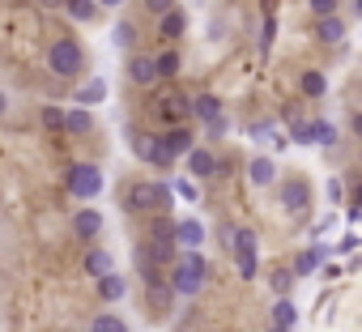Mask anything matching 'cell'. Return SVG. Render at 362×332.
<instances>
[{
  "instance_id": "cell-1",
  "label": "cell",
  "mask_w": 362,
  "mask_h": 332,
  "mask_svg": "<svg viewBox=\"0 0 362 332\" xmlns=\"http://www.w3.org/2000/svg\"><path fill=\"white\" fill-rule=\"evenodd\" d=\"M166 281H170V290L179 298H197L205 290V281H209V260L201 251H179L170 273H166Z\"/></svg>"
},
{
  "instance_id": "cell-2",
  "label": "cell",
  "mask_w": 362,
  "mask_h": 332,
  "mask_svg": "<svg viewBox=\"0 0 362 332\" xmlns=\"http://www.w3.org/2000/svg\"><path fill=\"white\" fill-rule=\"evenodd\" d=\"M124 205H128V213H162L166 205H170V188L162 184V179H136L128 192H124Z\"/></svg>"
},
{
  "instance_id": "cell-3",
  "label": "cell",
  "mask_w": 362,
  "mask_h": 332,
  "mask_svg": "<svg viewBox=\"0 0 362 332\" xmlns=\"http://www.w3.org/2000/svg\"><path fill=\"white\" fill-rule=\"evenodd\" d=\"M230 256L239 264V277L243 281H256L260 273V243H256V230H235L230 235Z\"/></svg>"
},
{
  "instance_id": "cell-4",
  "label": "cell",
  "mask_w": 362,
  "mask_h": 332,
  "mask_svg": "<svg viewBox=\"0 0 362 332\" xmlns=\"http://www.w3.org/2000/svg\"><path fill=\"white\" fill-rule=\"evenodd\" d=\"M81 64H86V52H81L77 39H56V43H52V52H47V69H52L56 77H77Z\"/></svg>"
},
{
  "instance_id": "cell-5",
  "label": "cell",
  "mask_w": 362,
  "mask_h": 332,
  "mask_svg": "<svg viewBox=\"0 0 362 332\" xmlns=\"http://www.w3.org/2000/svg\"><path fill=\"white\" fill-rule=\"evenodd\" d=\"M64 184H69V192H73L77 201H94V196L103 192V171H98L94 162H73L69 175H64Z\"/></svg>"
},
{
  "instance_id": "cell-6",
  "label": "cell",
  "mask_w": 362,
  "mask_h": 332,
  "mask_svg": "<svg viewBox=\"0 0 362 332\" xmlns=\"http://www.w3.org/2000/svg\"><path fill=\"white\" fill-rule=\"evenodd\" d=\"M277 205H281V213H290V218L307 213V209H311V184L298 179V175L281 179V184H277Z\"/></svg>"
},
{
  "instance_id": "cell-7",
  "label": "cell",
  "mask_w": 362,
  "mask_h": 332,
  "mask_svg": "<svg viewBox=\"0 0 362 332\" xmlns=\"http://www.w3.org/2000/svg\"><path fill=\"white\" fill-rule=\"evenodd\" d=\"M141 281H145V298H149V307H153L158 315L175 307V290H170V281H166V273H158V268H149V273H141Z\"/></svg>"
},
{
  "instance_id": "cell-8",
  "label": "cell",
  "mask_w": 362,
  "mask_h": 332,
  "mask_svg": "<svg viewBox=\"0 0 362 332\" xmlns=\"http://www.w3.org/2000/svg\"><path fill=\"white\" fill-rule=\"evenodd\" d=\"M175 264V243H149L145 239V247H136V268L141 273H149V268H170Z\"/></svg>"
},
{
  "instance_id": "cell-9",
  "label": "cell",
  "mask_w": 362,
  "mask_h": 332,
  "mask_svg": "<svg viewBox=\"0 0 362 332\" xmlns=\"http://www.w3.org/2000/svg\"><path fill=\"white\" fill-rule=\"evenodd\" d=\"M162 149H166V158H170V162H175V158H188V153L197 149V136H192V128H188V124L170 128V132L162 136Z\"/></svg>"
},
{
  "instance_id": "cell-10",
  "label": "cell",
  "mask_w": 362,
  "mask_h": 332,
  "mask_svg": "<svg viewBox=\"0 0 362 332\" xmlns=\"http://www.w3.org/2000/svg\"><path fill=\"white\" fill-rule=\"evenodd\" d=\"M158 115L162 119H170V128H179V124H188V115H192V98H184V94H166L162 102H158Z\"/></svg>"
},
{
  "instance_id": "cell-11",
  "label": "cell",
  "mask_w": 362,
  "mask_h": 332,
  "mask_svg": "<svg viewBox=\"0 0 362 332\" xmlns=\"http://www.w3.org/2000/svg\"><path fill=\"white\" fill-rule=\"evenodd\" d=\"M132 153H136L141 162H149V166H170V158H166V149H162V136L141 132V136L132 141Z\"/></svg>"
},
{
  "instance_id": "cell-12",
  "label": "cell",
  "mask_w": 362,
  "mask_h": 332,
  "mask_svg": "<svg viewBox=\"0 0 362 332\" xmlns=\"http://www.w3.org/2000/svg\"><path fill=\"white\" fill-rule=\"evenodd\" d=\"M332 247H324V243H315V247H307V251H298L294 256V264H290V273L303 281V277H311V273H320L324 268V256H328Z\"/></svg>"
},
{
  "instance_id": "cell-13",
  "label": "cell",
  "mask_w": 362,
  "mask_h": 332,
  "mask_svg": "<svg viewBox=\"0 0 362 332\" xmlns=\"http://www.w3.org/2000/svg\"><path fill=\"white\" fill-rule=\"evenodd\" d=\"M175 247H184V251H197V247H205V226H201L197 218L175 222Z\"/></svg>"
},
{
  "instance_id": "cell-14",
  "label": "cell",
  "mask_w": 362,
  "mask_h": 332,
  "mask_svg": "<svg viewBox=\"0 0 362 332\" xmlns=\"http://www.w3.org/2000/svg\"><path fill=\"white\" fill-rule=\"evenodd\" d=\"M98 230H103V213L98 209H77L73 213V235L77 239H98Z\"/></svg>"
},
{
  "instance_id": "cell-15",
  "label": "cell",
  "mask_w": 362,
  "mask_h": 332,
  "mask_svg": "<svg viewBox=\"0 0 362 332\" xmlns=\"http://www.w3.org/2000/svg\"><path fill=\"white\" fill-rule=\"evenodd\" d=\"M158 30H162V39H166V43H179V35L188 30V18H184V9L175 5L170 13H162V18H158Z\"/></svg>"
},
{
  "instance_id": "cell-16",
  "label": "cell",
  "mask_w": 362,
  "mask_h": 332,
  "mask_svg": "<svg viewBox=\"0 0 362 332\" xmlns=\"http://www.w3.org/2000/svg\"><path fill=\"white\" fill-rule=\"evenodd\" d=\"M103 98H107V81H103V77H94V81H86V85L73 90V107H86V111H90L94 102H103Z\"/></svg>"
},
{
  "instance_id": "cell-17",
  "label": "cell",
  "mask_w": 362,
  "mask_h": 332,
  "mask_svg": "<svg viewBox=\"0 0 362 332\" xmlns=\"http://www.w3.org/2000/svg\"><path fill=\"white\" fill-rule=\"evenodd\" d=\"M192 115L205 119V128H209L214 119H222V98H218V94H197V98H192Z\"/></svg>"
},
{
  "instance_id": "cell-18",
  "label": "cell",
  "mask_w": 362,
  "mask_h": 332,
  "mask_svg": "<svg viewBox=\"0 0 362 332\" xmlns=\"http://www.w3.org/2000/svg\"><path fill=\"white\" fill-rule=\"evenodd\" d=\"M188 171H192L197 179H209V175H218V158H214L209 149H192V153H188Z\"/></svg>"
},
{
  "instance_id": "cell-19",
  "label": "cell",
  "mask_w": 362,
  "mask_h": 332,
  "mask_svg": "<svg viewBox=\"0 0 362 332\" xmlns=\"http://www.w3.org/2000/svg\"><path fill=\"white\" fill-rule=\"evenodd\" d=\"M247 179H252L256 188H269V184L277 179V162H273V158H252V166H247Z\"/></svg>"
},
{
  "instance_id": "cell-20",
  "label": "cell",
  "mask_w": 362,
  "mask_h": 332,
  "mask_svg": "<svg viewBox=\"0 0 362 332\" xmlns=\"http://www.w3.org/2000/svg\"><path fill=\"white\" fill-rule=\"evenodd\" d=\"M315 39L328 43V47H337V43L345 39V22H341V18H320V22H315Z\"/></svg>"
},
{
  "instance_id": "cell-21",
  "label": "cell",
  "mask_w": 362,
  "mask_h": 332,
  "mask_svg": "<svg viewBox=\"0 0 362 332\" xmlns=\"http://www.w3.org/2000/svg\"><path fill=\"white\" fill-rule=\"evenodd\" d=\"M128 77H132L136 85H153V81H158V73H153V56H132V60H128Z\"/></svg>"
},
{
  "instance_id": "cell-22",
  "label": "cell",
  "mask_w": 362,
  "mask_h": 332,
  "mask_svg": "<svg viewBox=\"0 0 362 332\" xmlns=\"http://www.w3.org/2000/svg\"><path fill=\"white\" fill-rule=\"evenodd\" d=\"M94 128V115L86 111V107H69L64 111V132H73V136H86Z\"/></svg>"
},
{
  "instance_id": "cell-23",
  "label": "cell",
  "mask_w": 362,
  "mask_h": 332,
  "mask_svg": "<svg viewBox=\"0 0 362 332\" xmlns=\"http://www.w3.org/2000/svg\"><path fill=\"white\" fill-rule=\"evenodd\" d=\"M86 273L103 281V277L111 273V251H107V247H90V251H86Z\"/></svg>"
},
{
  "instance_id": "cell-24",
  "label": "cell",
  "mask_w": 362,
  "mask_h": 332,
  "mask_svg": "<svg viewBox=\"0 0 362 332\" xmlns=\"http://www.w3.org/2000/svg\"><path fill=\"white\" fill-rule=\"evenodd\" d=\"M294 319H298V307H294L290 298H277V302H273V328H286V332H290Z\"/></svg>"
},
{
  "instance_id": "cell-25",
  "label": "cell",
  "mask_w": 362,
  "mask_h": 332,
  "mask_svg": "<svg viewBox=\"0 0 362 332\" xmlns=\"http://www.w3.org/2000/svg\"><path fill=\"white\" fill-rule=\"evenodd\" d=\"M64 13L73 22H94L98 18V5H94V0H64Z\"/></svg>"
},
{
  "instance_id": "cell-26",
  "label": "cell",
  "mask_w": 362,
  "mask_h": 332,
  "mask_svg": "<svg viewBox=\"0 0 362 332\" xmlns=\"http://www.w3.org/2000/svg\"><path fill=\"white\" fill-rule=\"evenodd\" d=\"M98 294H103L107 302H119V298L128 294V281H124V277H115V273H107V277L98 281Z\"/></svg>"
},
{
  "instance_id": "cell-27",
  "label": "cell",
  "mask_w": 362,
  "mask_h": 332,
  "mask_svg": "<svg viewBox=\"0 0 362 332\" xmlns=\"http://www.w3.org/2000/svg\"><path fill=\"white\" fill-rule=\"evenodd\" d=\"M153 73H158V81H162V77H175V73H179V52L166 47L162 56H153Z\"/></svg>"
},
{
  "instance_id": "cell-28",
  "label": "cell",
  "mask_w": 362,
  "mask_h": 332,
  "mask_svg": "<svg viewBox=\"0 0 362 332\" xmlns=\"http://www.w3.org/2000/svg\"><path fill=\"white\" fill-rule=\"evenodd\" d=\"M298 85H303V94H307V98H324V94H328V81H324V73H315V69H307Z\"/></svg>"
},
{
  "instance_id": "cell-29",
  "label": "cell",
  "mask_w": 362,
  "mask_h": 332,
  "mask_svg": "<svg viewBox=\"0 0 362 332\" xmlns=\"http://www.w3.org/2000/svg\"><path fill=\"white\" fill-rule=\"evenodd\" d=\"M149 243H175V222L158 213V218L149 222Z\"/></svg>"
},
{
  "instance_id": "cell-30",
  "label": "cell",
  "mask_w": 362,
  "mask_h": 332,
  "mask_svg": "<svg viewBox=\"0 0 362 332\" xmlns=\"http://www.w3.org/2000/svg\"><path fill=\"white\" fill-rule=\"evenodd\" d=\"M294 281H298V277H294L290 268H273V273H269V285H273V294H277V298H290Z\"/></svg>"
},
{
  "instance_id": "cell-31",
  "label": "cell",
  "mask_w": 362,
  "mask_h": 332,
  "mask_svg": "<svg viewBox=\"0 0 362 332\" xmlns=\"http://www.w3.org/2000/svg\"><path fill=\"white\" fill-rule=\"evenodd\" d=\"M111 43H115V47H132V43H136V26H132V22H115Z\"/></svg>"
},
{
  "instance_id": "cell-32",
  "label": "cell",
  "mask_w": 362,
  "mask_h": 332,
  "mask_svg": "<svg viewBox=\"0 0 362 332\" xmlns=\"http://www.w3.org/2000/svg\"><path fill=\"white\" fill-rule=\"evenodd\" d=\"M90 332H128V324H124L119 315H94Z\"/></svg>"
},
{
  "instance_id": "cell-33",
  "label": "cell",
  "mask_w": 362,
  "mask_h": 332,
  "mask_svg": "<svg viewBox=\"0 0 362 332\" xmlns=\"http://www.w3.org/2000/svg\"><path fill=\"white\" fill-rule=\"evenodd\" d=\"M43 128L64 132V107H43Z\"/></svg>"
},
{
  "instance_id": "cell-34",
  "label": "cell",
  "mask_w": 362,
  "mask_h": 332,
  "mask_svg": "<svg viewBox=\"0 0 362 332\" xmlns=\"http://www.w3.org/2000/svg\"><path fill=\"white\" fill-rule=\"evenodd\" d=\"M307 9L315 13V22L320 18H337V0H307Z\"/></svg>"
},
{
  "instance_id": "cell-35",
  "label": "cell",
  "mask_w": 362,
  "mask_h": 332,
  "mask_svg": "<svg viewBox=\"0 0 362 332\" xmlns=\"http://www.w3.org/2000/svg\"><path fill=\"white\" fill-rule=\"evenodd\" d=\"M145 9H149L153 18H162V13H170V9H175V0H145Z\"/></svg>"
},
{
  "instance_id": "cell-36",
  "label": "cell",
  "mask_w": 362,
  "mask_h": 332,
  "mask_svg": "<svg viewBox=\"0 0 362 332\" xmlns=\"http://www.w3.org/2000/svg\"><path fill=\"white\" fill-rule=\"evenodd\" d=\"M358 247H362V239H358V235H345V239H341V243H337L332 251H341V256H349V251H358Z\"/></svg>"
},
{
  "instance_id": "cell-37",
  "label": "cell",
  "mask_w": 362,
  "mask_h": 332,
  "mask_svg": "<svg viewBox=\"0 0 362 332\" xmlns=\"http://www.w3.org/2000/svg\"><path fill=\"white\" fill-rule=\"evenodd\" d=\"M175 192H179V196H184V201H197V188H192L188 179H179V184H175Z\"/></svg>"
},
{
  "instance_id": "cell-38",
  "label": "cell",
  "mask_w": 362,
  "mask_h": 332,
  "mask_svg": "<svg viewBox=\"0 0 362 332\" xmlns=\"http://www.w3.org/2000/svg\"><path fill=\"white\" fill-rule=\"evenodd\" d=\"M222 132H226V115H222V119H214V124H209V136H214V141H218V136H222Z\"/></svg>"
},
{
  "instance_id": "cell-39",
  "label": "cell",
  "mask_w": 362,
  "mask_h": 332,
  "mask_svg": "<svg viewBox=\"0 0 362 332\" xmlns=\"http://www.w3.org/2000/svg\"><path fill=\"white\" fill-rule=\"evenodd\" d=\"M349 128H354V136H362V111L354 115V124H349Z\"/></svg>"
},
{
  "instance_id": "cell-40",
  "label": "cell",
  "mask_w": 362,
  "mask_h": 332,
  "mask_svg": "<svg viewBox=\"0 0 362 332\" xmlns=\"http://www.w3.org/2000/svg\"><path fill=\"white\" fill-rule=\"evenodd\" d=\"M94 5H107V9H115V5H124V0H94Z\"/></svg>"
},
{
  "instance_id": "cell-41",
  "label": "cell",
  "mask_w": 362,
  "mask_h": 332,
  "mask_svg": "<svg viewBox=\"0 0 362 332\" xmlns=\"http://www.w3.org/2000/svg\"><path fill=\"white\" fill-rule=\"evenodd\" d=\"M39 5H43V9H56V5H64V0H39Z\"/></svg>"
},
{
  "instance_id": "cell-42",
  "label": "cell",
  "mask_w": 362,
  "mask_h": 332,
  "mask_svg": "<svg viewBox=\"0 0 362 332\" xmlns=\"http://www.w3.org/2000/svg\"><path fill=\"white\" fill-rule=\"evenodd\" d=\"M5 111H9V98H5V94H0V119H5Z\"/></svg>"
},
{
  "instance_id": "cell-43",
  "label": "cell",
  "mask_w": 362,
  "mask_h": 332,
  "mask_svg": "<svg viewBox=\"0 0 362 332\" xmlns=\"http://www.w3.org/2000/svg\"><path fill=\"white\" fill-rule=\"evenodd\" d=\"M354 13H358V18H362V0H354Z\"/></svg>"
},
{
  "instance_id": "cell-44",
  "label": "cell",
  "mask_w": 362,
  "mask_h": 332,
  "mask_svg": "<svg viewBox=\"0 0 362 332\" xmlns=\"http://www.w3.org/2000/svg\"><path fill=\"white\" fill-rule=\"evenodd\" d=\"M269 332H286V328H269Z\"/></svg>"
}]
</instances>
